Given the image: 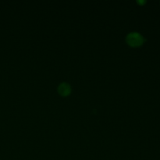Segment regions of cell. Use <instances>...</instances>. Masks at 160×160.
<instances>
[{
    "instance_id": "6da1fadb",
    "label": "cell",
    "mask_w": 160,
    "mask_h": 160,
    "mask_svg": "<svg viewBox=\"0 0 160 160\" xmlns=\"http://www.w3.org/2000/svg\"><path fill=\"white\" fill-rule=\"evenodd\" d=\"M145 38L140 33L133 32L131 33L126 37V41L128 44L132 47H138L143 44Z\"/></svg>"
},
{
    "instance_id": "7a4b0ae2",
    "label": "cell",
    "mask_w": 160,
    "mask_h": 160,
    "mask_svg": "<svg viewBox=\"0 0 160 160\" xmlns=\"http://www.w3.org/2000/svg\"><path fill=\"white\" fill-rule=\"evenodd\" d=\"M58 91L59 93H60L61 96H66L70 94L71 87L68 84H67L66 83H63L59 85Z\"/></svg>"
},
{
    "instance_id": "3957f363",
    "label": "cell",
    "mask_w": 160,
    "mask_h": 160,
    "mask_svg": "<svg viewBox=\"0 0 160 160\" xmlns=\"http://www.w3.org/2000/svg\"><path fill=\"white\" fill-rule=\"evenodd\" d=\"M145 1H138V2H137V3H140V5H144L145 3Z\"/></svg>"
}]
</instances>
